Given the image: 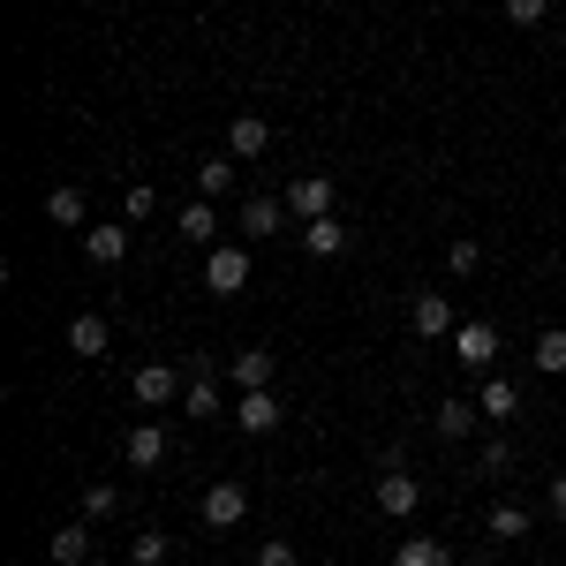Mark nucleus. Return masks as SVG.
<instances>
[{
  "instance_id": "4",
  "label": "nucleus",
  "mask_w": 566,
  "mask_h": 566,
  "mask_svg": "<svg viewBox=\"0 0 566 566\" xmlns=\"http://www.w3.org/2000/svg\"><path fill=\"white\" fill-rule=\"evenodd\" d=\"M234 423H242V431H250V438L280 431V423H287V400H280V392H272V386L242 392V400H234Z\"/></svg>"
},
{
  "instance_id": "16",
  "label": "nucleus",
  "mask_w": 566,
  "mask_h": 566,
  "mask_svg": "<svg viewBox=\"0 0 566 566\" xmlns=\"http://www.w3.org/2000/svg\"><path fill=\"white\" fill-rule=\"evenodd\" d=\"M280 219H287V205H280V197H250V205H242V219H234V227H242V234H250V242H264V234H280Z\"/></svg>"
},
{
  "instance_id": "6",
  "label": "nucleus",
  "mask_w": 566,
  "mask_h": 566,
  "mask_svg": "<svg viewBox=\"0 0 566 566\" xmlns=\"http://www.w3.org/2000/svg\"><path fill=\"white\" fill-rule=\"evenodd\" d=\"M453 355H461L469 370H491V363H499V325H491V317H469V325H453Z\"/></svg>"
},
{
  "instance_id": "13",
  "label": "nucleus",
  "mask_w": 566,
  "mask_h": 566,
  "mask_svg": "<svg viewBox=\"0 0 566 566\" xmlns=\"http://www.w3.org/2000/svg\"><path fill=\"white\" fill-rule=\"evenodd\" d=\"M45 552H53V566H91V522H69L45 536Z\"/></svg>"
},
{
  "instance_id": "17",
  "label": "nucleus",
  "mask_w": 566,
  "mask_h": 566,
  "mask_svg": "<svg viewBox=\"0 0 566 566\" xmlns=\"http://www.w3.org/2000/svg\"><path fill=\"white\" fill-rule=\"evenodd\" d=\"M476 408L491 416V423H514V416H522V392H514V378H483Z\"/></svg>"
},
{
  "instance_id": "29",
  "label": "nucleus",
  "mask_w": 566,
  "mask_h": 566,
  "mask_svg": "<svg viewBox=\"0 0 566 566\" xmlns=\"http://www.w3.org/2000/svg\"><path fill=\"white\" fill-rule=\"evenodd\" d=\"M544 15H552V0H506V23H544Z\"/></svg>"
},
{
  "instance_id": "7",
  "label": "nucleus",
  "mask_w": 566,
  "mask_h": 566,
  "mask_svg": "<svg viewBox=\"0 0 566 566\" xmlns=\"http://www.w3.org/2000/svg\"><path fill=\"white\" fill-rule=\"evenodd\" d=\"M378 506H386L392 522H408V514L423 506V483L408 476V461H400V469H378Z\"/></svg>"
},
{
  "instance_id": "18",
  "label": "nucleus",
  "mask_w": 566,
  "mask_h": 566,
  "mask_svg": "<svg viewBox=\"0 0 566 566\" xmlns=\"http://www.w3.org/2000/svg\"><path fill=\"white\" fill-rule=\"evenodd\" d=\"M84 258L91 264H122L129 258V227H84Z\"/></svg>"
},
{
  "instance_id": "21",
  "label": "nucleus",
  "mask_w": 566,
  "mask_h": 566,
  "mask_svg": "<svg viewBox=\"0 0 566 566\" xmlns=\"http://www.w3.org/2000/svg\"><path fill=\"white\" fill-rule=\"evenodd\" d=\"M219 408H227V400H219V386H212V378H189V392H181V416H197V423H212Z\"/></svg>"
},
{
  "instance_id": "28",
  "label": "nucleus",
  "mask_w": 566,
  "mask_h": 566,
  "mask_svg": "<svg viewBox=\"0 0 566 566\" xmlns=\"http://www.w3.org/2000/svg\"><path fill=\"white\" fill-rule=\"evenodd\" d=\"M392 566H453V559L438 552L431 536H416V544H400V559H392Z\"/></svg>"
},
{
  "instance_id": "31",
  "label": "nucleus",
  "mask_w": 566,
  "mask_h": 566,
  "mask_svg": "<svg viewBox=\"0 0 566 566\" xmlns=\"http://www.w3.org/2000/svg\"><path fill=\"white\" fill-rule=\"evenodd\" d=\"M446 264H453V272H476L483 250H476V242H453V250H446Z\"/></svg>"
},
{
  "instance_id": "33",
  "label": "nucleus",
  "mask_w": 566,
  "mask_h": 566,
  "mask_svg": "<svg viewBox=\"0 0 566 566\" xmlns=\"http://www.w3.org/2000/svg\"><path fill=\"white\" fill-rule=\"evenodd\" d=\"M453 566H483V559H453Z\"/></svg>"
},
{
  "instance_id": "20",
  "label": "nucleus",
  "mask_w": 566,
  "mask_h": 566,
  "mask_svg": "<svg viewBox=\"0 0 566 566\" xmlns=\"http://www.w3.org/2000/svg\"><path fill=\"white\" fill-rule=\"evenodd\" d=\"M234 167H242V159H227V151H212V159H205V167H197V197H227V181H234Z\"/></svg>"
},
{
  "instance_id": "32",
  "label": "nucleus",
  "mask_w": 566,
  "mask_h": 566,
  "mask_svg": "<svg viewBox=\"0 0 566 566\" xmlns=\"http://www.w3.org/2000/svg\"><path fill=\"white\" fill-rule=\"evenodd\" d=\"M552 522H566V476H552Z\"/></svg>"
},
{
  "instance_id": "9",
  "label": "nucleus",
  "mask_w": 566,
  "mask_h": 566,
  "mask_svg": "<svg viewBox=\"0 0 566 566\" xmlns=\"http://www.w3.org/2000/svg\"><path fill=\"white\" fill-rule=\"evenodd\" d=\"M272 151V122L264 114H234L227 122V159H264Z\"/></svg>"
},
{
  "instance_id": "2",
  "label": "nucleus",
  "mask_w": 566,
  "mask_h": 566,
  "mask_svg": "<svg viewBox=\"0 0 566 566\" xmlns=\"http://www.w3.org/2000/svg\"><path fill=\"white\" fill-rule=\"evenodd\" d=\"M129 392L144 400V408H175L181 392H189V378H181L175 363H144V370L129 378Z\"/></svg>"
},
{
  "instance_id": "12",
  "label": "nucleus",
  "mask_w": 566,
  "mask_h": 566,
  "mask_svg": "<svg viewBox=\"0 0 566 566\" xmlns=\"http://www.w3.org/2000/svg\"><path fill=\"white\" fill-rule=\"evenodd\" d=\"M227 378H234V392H258V386L280 378V355H272V348H242L234 363H227Z\"/></svg>"
},
{
  "instance_id": "8",
  "label": "nucleus",
  "mask_w": 566,
  "mask_h": 566,
  "mask_svg": "<svg viewBox=\"0 0 566 566\" xmlns=\"http://www.w3.org/2000/svg\"><path fill=\"white\" fill-rule=\"evenodd\" d=\"M408 333H416V340H453V303H446V295H416V303H408Z\"/></svg>"
},
{
  "instance_id": "10",
  "label": "nucleus",
  "mask_w": 566,
  "mask_h": 566,
  "mask_svg": "<svg viewBox=\"0 0 566 566\" xmlns=\"http://www.w3.org/2000/svg\"><path fill=\"white\" fill-rule=\"evenodd\" d=\"M175 234H181V242H197V250H219V205H212V197H189L181 219H175Z\"/></svg>"
},
{
  "instance_id": "19",
  "label": "nucleus",
  "mask_w": 566,
  "mask_h": 566,
  "mask_svg": "<svg viewBox=\"0 0 566 566\" xmlns=\"http://www.w3.org/2000/svg\"><path fill=\"white\" fill-rule=\"evenodd\" d=\"M476 416H483L476 400H438V408H431V431L438 438H469V431H476Z\"/></svg>"
},
{
  "instance_id": "1",
  "label": "nucleus",
  "mask_w": 566,
  "mask_h": 566,
  "mask_svg": "<svg viewBox=\"0 0 566 566\" xmlns=\"http://www.w3.org/2000/svg\"><path fill=\"white\" fill-rule=\"evenodd\" d=\"M205 287H212V295H242V287H250V250H242V242L205 250Z\"/></svg>"
},
{
  "instance_id": "27",
  "label": "nucleus",
  "mask_w": 566,
  "mask_h": 566,
  "mask_svg": "<svg viewBox=\"0 0 566 566\" xmlns=\"http://www.w3.org/2000/svg\"><path fill=\"white\" fill-rule=\"evenodd\" d=\"M491 536H499V544L528 536V514H522V506H491Z\"/></svg>"
},
{
  "instance_id": "11",
  "label": "nucleus",
  "mask_w": 566,
  "mask_h": 566,
  "mask_svg": "<svg viewBox=\"0 0 566 566\" xmlns=\"http://www.w3.org/2000/svg\"><path fill=\"white\" fill-rule=\"evenodd\" d=\"M106 348H114V325H106L98 310H84V317H69V355H84V363H98Z\"/></svg>"
},
{
  "instance_id": "22",
  "label": "nucleus",
  "mask_w": 566,
  "mask_h": 566,
  "mask_svg": "<svg viewBox=\"0 0 566 566\" xmlns=\"http://www.w3.org/2000/svg\"><path fill=\"white\" fill-rule=\"evenodd\" d=\"M476 476H514V438H483L476 446Z\"/></svg>"
},
{
  "instance_id": "3",
  "label": "nucleus",
  "mask_w": 566,
  "mask_h": 566,
  "mask_svg": "<svg viewBox=\"0 0 566 566\" xmlns=\"http://www.w3.org/2000/svg\"><path fill=\"white\" fill-rule=\"evenodd\" d=\"M280 205H287V219H303V227H310V219H325V212H333V175H295Z\"/></svg>"
},
{
  "instance_id": "24",
  "label": "nucleus",
  "mask_w": 566,
  "mask_h": 566,
  "mask_svg": "<svg viewBox=\"0 0 566 566\" xmlns=\"http://www.w3.org/2000/svg\"><path fill=\"white\" fill-rule=\"evenodd\" d=\"M528 355H536V370H552V378H559V370H566V325L536 333V348H528Z\"/></svg>"
},
{
  "instance_id": "30",
  "label": "nucleus",
  "mask_w": 566,
  "mask_h": 566,
  "mask_svg": "<svg viewBox=\"0 0 566 566\" xmlns=\"http://www.w3.org/2000/svg\"><path fill=\"white\" fill-rule=\"evenodd\" d=\"M258 566H303V559H295V544L272 536V544H258Z\"/></svg>"
},
{
  "instance_id": "26",
  "label": "nucleus",
  "mask_w": 566,
  "mask_h": 566,
  "mask_svg": "<svg viewBox=\"0 0 566 566\" xmlns=\"http://www.w3.org/2000/svg\"><path fill=\"white\" fill-rule=\"evenodd\" d=\"M114 506H122V491H114V483H84V522H106Z\"/></svg>"
},
{
  "instance_id": "14",
  "label": "nucleus",
  "mask_w": 566,
  "mask_h": 566,
  "mask_svg": "<svg viewBox=\"0 0 566 566\" xmlns=\"http://www.w3.org/2000/svg\"><path fill=\"white\" fill-rule=\"evenodd\" d=\"M122 453H129V469H159L167 461V423H136Z\"/></svg>"
},
{
  "instance_id": "25",
  "label": "nucleus",
  "mask_w": 566,
  "mask_h": 566,
  "mask_svg": "<svg viewBox=\"0 0 566 566\" xmlns=\"http://www.w3.org/2000/svg\"><path fill=\"white\" fill-rule=\"evenodd\" d=\"M129 559H136V566H167V528H136Z\"/></svg>"
},
{
  "instance_id": "23",
  "label": "nucleus",
  "mask_w": 566,
  "mask_h": 566,
  "mask_svg": "<svg viewBox=\"0 0 566 566\" xmlns=\"http://www.w3.org/2000/svg\"><path fill=\"white\" fill-rule=\"evenodd\" d=\"M45 219H53V227H84V189H69V181H61V189L45 197Z\"/></svg>"
},
{
  "instance_id": "5",
  "label": "nucleus",
  "mask_w": 566,
  "mask_h": 566,
  "mask_svg": "<svg viewBox=\"0 0 566 566\" xmlns=\"http://www.w3.org/2000/svg\"><path fill=\"white\" fill-rule=\"evenodd\" d=\"M197 514H205V528H242V514H250V491L227 476V483H212V491L197 499Z\"/></svg>"
},
{
  "instance_id": "15",
  "label": "nucleus",
  "mask_w": 566,
  "mask_h": 566,
  "mask_svg": "<svg viewBox=\"0 0 566 566\" xmlns=\"http://www.w3.org/2000/svg\"><path fill=\"white\" fill-rule=\"evenodd\" d=\"M303 250H310V258H340V250H348V219H333V212L310 219V227H303Z\"/></svg>"
}]
</instances>
